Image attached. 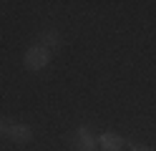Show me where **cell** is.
Returning <instances> with one entry per match:
<instances>
[{
  "instance_id": "6da1fadb",
  "label": "cell",
  "mask_w": 156,
  "mask_h": 151,
  "mask_svg": "<svg viewBox=\"0 0 156 151\" xmlns=\"http://www.w3.org/2000/svg\"><path fill=\"white\" fill-rule=\"evenodd\" d=\"M23 60H25V68H28V70H41V68L48 66V60H51V53H48L43 45H30V48L25 50Z\"/></svg>"
},
{
  "instance_id": "7a4b0ae2",
  "label": "cell",
  "mask_w": 156,
  "mask_h": 151,
  "mask_svg": "<svg viewBox=\"0 0 156 151\" xmlns=\"http://www.w3.org/2000/svg\"><path fill=\"white\" fill-rule=\"evenodd\" d=\"M8 136H10L15 144H28V141L33 138V131H30V126H28V124H15V121H13Z\"/></svg>"
},
{
  "instance_id": "3957f363",
  "label": "cell",
  "mask_w": 156,
  "mask_h": 151,
  "mask_svg": "<svg viewBox=\"0 0 156 151\" xmlns=\"http://www.w3.org/2000/svg\"><path fill=\"white\" fill-rule=\"evenodd\" d=\"M98 146L103 151H121L123 146V138L119 134H113V131H103V134L98 136Z\"/></svg>"
},
{
  "instance_id": "277c9868",
  "label": "cell",
  "mask_w": 156,
  "mask_h": 151,
  "mask_svg": "<svg viewBox=\"0 0 156 151\" xmlns=\"http://www.w3.org/2000/svg\"><path fill=\"white\" fill-rule=\"evenodd\" d=\"M96 144H98V138H93L91 131L86 128V126L78 128V149H81V151H93Z\"/></svg>"
},
{
  "instance_id": "5b68a950",
  "label": "cell",
  "mask_w": 156,
  "mask_h": 151,
  "mask_svg": "<svg viewBox=\"0 0 156 151\" xmlns=\"http://www.w3.org/2000/svg\"><path fill=\"white\" fill-rule=\"evenodd\" d=\"M38 45H43L45 50H48V48H58V45H61V35H58L55 30H45V33H41Z\"/></svg>"
},
{
  "instance_id": "8992f818",
  "label": "cell",
  "mask_w": 156,
  "mask_h": 151,
  "mask_svg": "<svg viewBox=\"0 0 156 151\" xmlns=\"http://www.w3.org/2000/svg\"><path fill=\"white\" fill-rule=\"evenodd\" d=\"M10 124H13V121L0 118V136H8V131H10Z\"/></svg>"
},
{
  "instance_id": "52a82bcc",
  "label": "cell",
  "mask_w": 156,
  "mask_h": 151,
  "mask_svg": "<svg viewBox=\"0 0 156 151\" xmlns=\"http://www.w3.org/2000/svg\"><path fill=\"white\" fill-rule=\"evenodd\" d=\"M131 151H154L151 146H144V144H131Z\"/></svg>"
}]
</instances>
